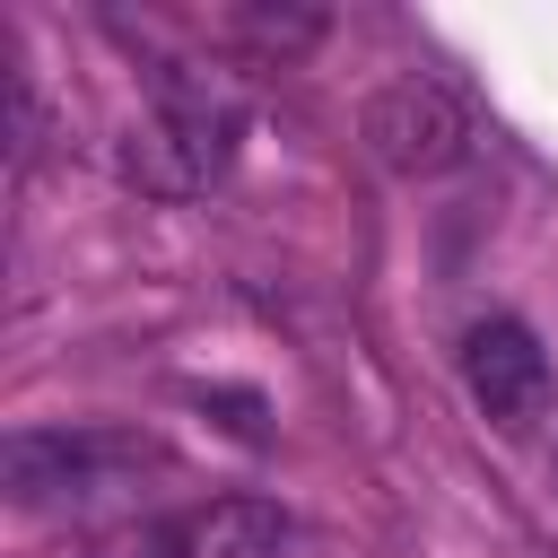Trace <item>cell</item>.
<instances>
[{
  "instance_id": "7a4b0ae2",
  "label": "cell",
  "mask_w": 558,
  "mask_h": 558,
  "mask_svg": "<svg viewBox=\"0 0 558 558\" xmlns=\"http://www.w3.org/2000/svg\"><path fill=\"white\" fill-rule=\"evenodd\" d=\"M148 453L96 427H17L0 445V480L17 506H96L105 488H122Z\"/></svg>"
},
{
  "instance_id": "3957f363",
  "label": "cell",
  "mask_w": 558,
  "mask_h": 558,
  "mask_svg": "<svg viewBox=\"0 0 558 558\" xmlns=\"http://www.w3.org/2000/svg\"><path fill=\"white\" fill-rule=\"evenodd\" d=\"M357 140H366V157L384 166V174H445V166H462V148H471V113H462V96L445 87V78H384L375 96H366V113H357Z\"/></svg>"
},
{
  "instance_id": "5b68a950",
  "label": "cell",
  "mask_w": 558,
  "mask_h": 558,
  "mask_svg": "<svg viewBox=\"0 0 558 558\" xmlns=\"http://www.w3.org/2000/svg\"><path fill=\"white\" fill-rule=\"evenodd\" d=\"M174 549L183 558H288L296 549V523L270 497H218V506H201L174 532Z\"/></svg>"
},
{
  "instance_id": "277c9868",
  "label": "cell",
  "mask_w": 558,
  "mask_h": 558,
  "mask_svg": "<svg viewBox=\"0 0 558 558\" xmlns=\"http://www.w3.org/2000/svg\"><path fill=\"white\" fill-rule=\"evenodd\" d=\"M462 392H471V410H480L488 427L523 436V427L549 410V357H541V340H532L514 314L471 323V340H462Z\"/></svg>"
},
{
  "instance_id": "6da1fadb",
  "label": "cell",
  "mask_w": 558,
  "mask_h": 558,
  "mask_svg": "<svg viewBox=\"0 0 558 558\" xmlns=\"http://www.w3.org/2000/svg\"><path fill=\"white\" fill-rule=\"evenodd\" d=\"M244 140V96L209 70H157V113L140 131H122V174L140 192H201L227 174Z\"/></svg>"
},
{
  "instance_id": "52a82bcc",
  "label": "cell",
  "mask_w": 558,
  "mask_h": 558,
  "mask_svg": "<svg viewBox=\"0 0 558 558\" xmlns=\"http://www.w3.org/2000/svg\"><path fill=\"white\" fill-rule=\"evenodd\" d=\"M549 480H558V453H549Z\"/></svg>"
},
{
  "instance_id": "8992f818",
  "label": "cell",
  "mask_w": 558,
  "mask_h": 558,
  "mask_svg": "<svg viewBox=\"0 0 558 558\" xmlns=\"http://www.w3.org/2000/svg\"><path fill=\"white\" fill-rule=\"evenodd\" d=\"M227 26H235L244 44H262V52H305V44L323 35V17H314V9H235Z\"/></svg>"
}]
</instances>
